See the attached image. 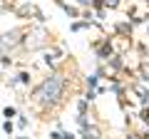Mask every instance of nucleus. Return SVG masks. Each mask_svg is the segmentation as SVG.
Segmentation results:
<instances>
[{
    "mask_svg": "<svg viewBox=\"0 0 149 139\" xmlns=\"http://www.w3.org/2000/svg\"><path fill=\"white\" fill-rule=\"evenodd\" d=\"M32 38H35V40H27L30 47H40V45H45V32L42 30H35V32H32Z\"/></svg>",
    "mask_w": 149,
    "mask_h": 139,
    "instance_id": "3",
    "label": "nucleus"
},
{
    "mask_svg": "<svg viewBox=\"0 0 149 139\" xmlns=\"http://www.w3.org/2000/svg\"><path fill=\"white\" fill-rule=\"evenodd\" d=\"M62 90H65L62 75H50L47 80L42 82V87L37 90V97H40V102H45V104H52V102H57L60 97H62Z\"/></svg>",
    "mask_w": 149,
    "mask_h": 139,
    "instance_id": "1",
    "label": "nucleus"
},
{
    "mask_svg": "<svg viewBox=\"0 0 149 139\" xmlns=\"http://www.w3.org/2000/svg\"><path fill=\"white\" fill-rule=\"evenodd\" d=\"M107 5H117V0H107Z\"/></svg>",
    "mask_w": 149,
    "mask_h": 139,
    "instance_id": "4",
    "label": "nucleus"
},
{
    "mask_svg": "<svg viewBox=\"0 0 149 139\" xmlns=\"http://www.w3.org/2000/svg\"><path fill=\"white\" fill-rule=\"evenodd\" d=\"M15 45H17V32L3 35V38H0V52H5L8 47H15Z\"/></svg>",
    "mask_w": 149,
    "mask_h": 139,
    "instance_id": "2",
    "label": "nucleus"
}]
</instances>
